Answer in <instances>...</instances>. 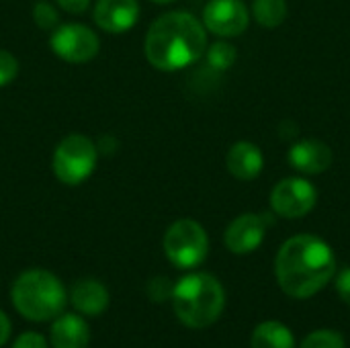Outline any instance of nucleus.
<instances>
[{
    "label": "nucleus",
    "instance_id": "nucleus-1",
    "mask_svg": "<svg viewBox=\"0 0 350 348\" xmlns=\"http://www.w3.org/2000/svg\"><path fill=\"white\" fill-rule=\"evenodd\" d=\"M334 273L336 256L332 248L312 234L289 238L275 260L279 287L293 299L314 297L334 279Z\"/></svg>",
    "mask_w": 350,
    "mask_h": 348
},
{
    "label": "nucleus",
    "instance_id": "nucleus-2",
    "mask_svg": "<svg viewBox=\"0 0 350 348\" xmlns=\"http://www.w3.org/2000/svg\"><path fill=\"white\" fill-rule=\"evenodd\" d=\"M205 25L185 10L160 14L150 25L144 41L146 59L160 72L189 68L205 55Z\"/></svg>",
    "mask_w": 350,
    "mask_h": 348
},
{
    "label": "nucleus",
    "instance_id": "nucleus-3",
    "mask_svg": "<svg viewBox=\"0 0 350 348\" xmlns=\"http://www.w3.org/2000/svg\"><path fill=\"white\" fill-rule=\"evenodd\" d=\"M226 306L221 283L209 273H191L174 283L172 308L187 328H207L217 322Z\"/></svg>",
    "mask_w": 350,
    "mask_h": 348
},
{
    "label": "nucleus",
    "instance_id": "nucleus-4",
    "mask_svg": "<svg viewBox=\"0 0 350 348\" xmlns=\"http://www.w3.org/2000/svg\"><path fill=\"white\" fill-rule=\"evenodd\" d=\"M10 299L23 318L31 322H49L64 312L66 289L53 273L29 269L12 283Z\"/></svg>",
    "mask_w": 350,
    "mask_h": 348
},
{
    "label": "nucleus",
    "instance_id": "nucleus-5",
    "mask_svg": "<svg viewBox=\"0 0 350 348\" xmlns=\"http://www.w3.org/2000/svg\"><path fill=\"white\" fill-rule=\"evenodd\" d=\"M96 160H98L96 144L82 133H70L57 144L53 152V160H51L53 174L62 185L78 187L94 172Z\"/></svg>",
    "mask_w": 350,
    "mask_h": 348
},
{
    "label": "nucleus",
    "instance_id": "nucleus-6",
    "mask_svg": "<svg viewBox=\"0 0 350 348\" xmlns=\"http://www.w3.org/2000/svg\"><path fill=\"white\" fill-rule=\"evenodd\" d=\"M164 252L176 269L189 271L199 267L209 252V238L205 228L195 219L174 222L164 234Z\"/></svg>",
    "mask_w": 350,
    "mask_h": 348
},
{
    "label": "nucleus",
    "instance_id": "nucleus-7",
    "mask_svg": "<svg viewBox=\"0 0 350 348\" xmlns=\"http://www.w3.org/2000/svg\"><path fill=\"white\" fill-rule=\"evenodd\" d=\"M51 51L68 64H84L96 57L100 49L98 35L82 23L57 25L49 37Z\"/></svg>",
    "mask_w": 350,
    "mask_h": 348
},
{
    "label": "nucleus",
    "instance_id": "nucleus-8",
    "mask_svg": "<svg viewBox=\"0 0 350 348\" xmlns=\"http://www.w3.org/2000/svg\"><path fill=\"white\" fill-rule=\"evenodd\" d=\"M318 201L316 187L306 178H283L271 191V207L277 215L287 219H299L308 215Z\"/></svg>",
    "mask_w": 350,
    "mask_h": 348
},
{
    "label": "nucleus",
    "instance_id": "nucleus-9",
    "mask_svg": "<svg viewBox=\"0 0 350 348\" xmlns=\"http://www.w3.org/2000/svg\"><path fill=\"white\" fill-rule=\"evenodd\" d=\"M250 12L244 0H209L203 8V25L217 37L230 39L246 31Z\"/></svg>",
    "mask_w": 350,
    "mask_h": 348
},
{
    "label": "nucleus",
    "instance_id": "nucleus-10",
    "mask_svg": "<svg viewBox=\"0 0 350 348\" xmlns=\"http://www.w3.org/2000/svg\"><path fill=\"white\" fill-rule=\"evenodd\" d=\"M275 219L269 213H244L238 215L226 230V246L234 254H250L254 252L267 234V228L273 226Z\"/></svg>",
    "mask_w": 350,
    "mask_h": 348
},
{
    "label": "nucleus",
    "instance_id": "nucleus-11",
    "mask_svg": "<svg viewBox=\"0 0 350 348\" xmlns=\"http://www.w3.org/2000/svg\"><path fill=\"white\" fill-rule=\"evenodd\" d=\"M94 23L113 35L129 31L139 18L137 0H98L92 12Z\"/></svg>",
    "mask_w": 350,
    "mask_h": 348
},
{
    "label": "nucleus",
    "instance_id": "nucleus-12",
    "mask_svg": "<svg viewBox=\"0 0 350 348\" xmlns=\"http://www.w3.org/2000/svg\"><path fill=\"white\" fill-rule=\"evenodd\" d=\"M334 154L320 139H301L289 150V164L304 174H320L332 166Z\"/></svg>",
    "mask_w": 350,
    "mask_h": 348
},
{
    "label": "nucleus",
    "instance_id": "nucleus-13",
    "mask_svg": "<svg viewBox=\"0 0 350 348\" xmlns=\"http://www.w3.org/2000/svg\"><path fill=\"white\" fill-rule=\"evenodd\" d=\"M226 166L238 180H254L265 166V158L258 146L250 142H236L226 156Z\"/></svg>",
    "mask_w": 350,
    "mask_h": 348
},
{
    "label": "nucleus",
    "instance_id": "nucleus-14",
    "mask_svg": "<svg viewBox=\"0 0 350 348\" xmlns=\"http://www.w3.org/2000/svg\"><path fill=\"white\" fill-rule=\"evenodd\" d=\"M53 348H86L90 343L88 324L76 314H59L49 334Z\"/></svg>",
    "mask_w": 350,
    "mask_h": 348
},
{
    "label": "nucleus",
    "instance_id": "nucleus-15",
    "mask_svg": "<svg viewBox=\"0 0 350 348\" xmlns=\"http://www.w3.org/2000/svg\"><path fill=\"white\" fill-rule=\"evenodd\" d=\"M70 299H72V306L76 308V312H80L84 316H98L109 308L111 295L103 283H98L94 279H84L72 287Z\"/></svg>",
    "mask_w": 350,
    "mask_h": 348
},
{
    "label": "nucleus",
    "instance_id": "nucleus-16",
    "mask_svg": "<svg viewBox=\"0 0 350 348\" xmlns=\"http://www.w3.org/2000/svg\"><path fill=\"white\" fill-rule=\"evenodd\" d=\"M250 347L252 348H295L293 332L277 322V320H267L260 322L252 336H250Z\"/></svg>",
    "mask_w": 350,
    "mask_h": 348
},
{
    "label": "nucleus",
    "instance_id": "nucleus-17",
    "mask_svg": "<svg viewBox=\"0 0 350 348\" xmlns=\"http://www.w3.org/2000/svg\"><path fill=\"white\" fill-rule=\"evenodd\" d=\"M252 12L258 25L275 29L283 25V21L287 18V2L285 0H254Z\"/></svg>",
    "mask_w": 350,
    "mask_h": 348
},
{
    "label": "nucleus",
    "instance_id": "nucleus-18",
    "mask_svg": "<svg viewBox=\"0 0 350 348\" xmlns=\"http://www.w3.org/2000/svg\"><path fill=\"white\" fill-rule=\"evenodd\" d=\"M205 57H207V64L211 70H217V72H226L234 66L238 53H236V47L228 41H217L213 45H209L205 49Z\"/></svg>",
    "mask_w": 350,
    "mask_h": 348
},
{
    "label": "nucleus",
    "instance_id": "nucleus-19",
    "mask_svg": "<svg viewBox=\"0 0 350 348\" xmlns=\"http://www.w3.org/2000/svg\"><path fill=\"white\" fill-rule=\"evenodd\" d=\"M33 21L43 31H53L59 25V12L57 8L47 0H37L33 6Z\"/></svg>",
    "mask_w": 350,
    "mask_h": 348
},
{
    "label": "nucleus",
    "instance_id": "nucleus-20",
    "mask_svg": "<svg viewBox=\"0 0 350 348\" xmlns=\"http://www.w3.org/2000/svg\"><path fill=\"white\" fill-rule=\"evenodd\" d=\"M299 348H347L342 334L334 330H316L308 334Z\"/></svg>",
    "mask_w": 350,
    "mask_h": 348
},
{
    "label": "nucleus",
    "instance_id": "nucleus-21",
    "mask_svg": "<svg viewBox=\"0 0 350 348\" xmlns=\"http://www.w3.org/2000/svg\"><path fill=\"white\" fill-rule=\"evenodd\" d=\"M18 74V59L6 51V49H0V88L2 86H8Z\"/></svg>",
    "mask_w": 350,
    "mask_h": 348
},
{
    "label": "nucleus",
    "instance_id": "nucleus-22",
    "mask_svg": "<svg viewBox=\"0 0 350 348\" xmlns=\"http://www.w3.org/2000/svg\"><path fill=\"white\" fill-rule=\"evenodd\" d=\"M172 289H174V285L166 277H156V279H152L148 283V295L156 304H162L166 299H172Z\"/></svg>",
    "mask_w": 350,
    "mask_h": 348
},
{
    "label": "nucleus",
    "instance_id": "nucleus-23",
    "mask_svg": "<svg viewBox=\"0 0 350 348\" xmlns=\"http://www.w3.org/2000/svg\"><path fill=\"white\" fill-rule=\"evenodd\" d=\"M12 348H49L47 340L39 332H25L16 338Z\"/></svg>",
    "mask_w": 350,
    "mask_h": 348
},
{
    "label": "nucleus",
    "instance_id": "nucleus-24",
    "mask_svg": "<svg viewBox=\"0 0 350 348\" xmlns=\"http://www.w3.org/2000/svg\"><path fill=\"white\" fill-rule=\"evenodd\" d=\"M336 291L340 295V299L350 306V269H345L338 277H336Z\"/></svg>",
    "mask_w": 350,
    "mask_h": 348
},
{
    "label": "nucleus",
    "instance_id": "nucleus-25",
    "mask_svg": "<svg viewBox=\"0 0 350 348\" xmlns=\"http://www.w3.org/2000/svg\"><path fill=\"white\" fill-rule=\"evenodd\" d=\"M55 2L62 10H66L70 14H80L90 6V0H55Z\"/></svg>",
    "mask_w": 350,
    "mask_h": 348
},
{
    "label": "nucleus",
    "instance_id": "nucleus-26",
    "mask_svg": "<svg viewBox=\"0 0 350 348\" xmlns=\"http://www.w3.org/2000/svg\"><path fill=\"white\" fill-rule=\"evenodd\" d=\"M8 338H10V320H8V316L0 310V347L6 345Z\"/></svg>",
    "mask_w": 350,
    "mask_h": 348
},
{
    "label": "nucleus",
    "instance_id": "nucleus-27",
    "mask_svg": "<svg viewBox=\"0 0 350 348\" xmlns=\"http://www.w3.org/2000/svg\"><path fill=\"white\" fill-rule=\"evenodd\" d=\"M152 2H156V4H170V2H174V0H152Z\"/></svg>",
    "mask_w": 350,
    "mask_h": 348
}]
</instances>
